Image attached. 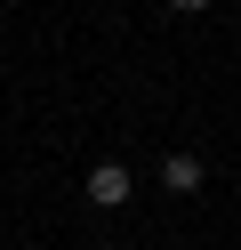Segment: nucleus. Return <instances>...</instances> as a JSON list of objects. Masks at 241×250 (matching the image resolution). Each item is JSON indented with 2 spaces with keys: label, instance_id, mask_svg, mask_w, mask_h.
I'll return each mask as SVG.
<instances>
[{
  "label": "nucleus",
  "instance_id": "3",
  "mask_svg": "<svg viewBox=\"0 0 241 250\" xmlns=\"http://www.w3.org/2000/svg\"><path fill=\"white\" fill-rule=\"evenodd\" d=\"M169 8H185V17H201V8H209V0H169Z\"/></svg>",
  "mask_w": 241,
  "mask_h": 250
},
{
  "label": "nucleus",
  "instance_id": "2",
  "mask_svg": "<svg viewBox=\"0 0 241 250\" xmlns=\"http://www.w3.org/2000/svg\"><path fill=\"white\" fill-rule=\"evenodd\" d=\"M161 186L169 194H201V153H169L161 162Z\"/></svg>",
  "mask_w": 241,
  "mask_h": 250
},
{
  "label": "nucleus",
  "instance_id": "1",
  "mask_svg": "<svg viewBox=\"0 0 241 250\" xmlns=\"http://www.w3.org/2000/svg\"><path fill=\"white\" fill-rule=\"evenodd\" d=\"M129 194H137V186H129L121 162H96V169H89V202H96V210H121Z\"/></svg>",
  "mask_w": 241,
  "mask_h": 250
}]
</instances>
